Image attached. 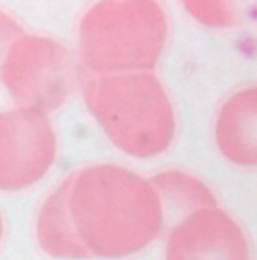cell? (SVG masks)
<instances>
[{"label": "cell", "mask_w": 257, "mask_h": 260, "mask_svg": "<svg viewBox=\"0 0 257 260\" xmlns=\"http://www.w3.org/2000/svg\"><path fill=\"white\" fill-rule=\"evenodd\" d=\"M168 31L163 8L151 0H109L82 19L84 69L99 75L147 72L157 62Z\"/></svg>", "instance_id": "7a4b0ae2"}, {"label": "cell", "mask_w": 257, "mask_h": 260, "mask_svg": "<svg viewBox=\"0 0 257 260\" xmlns=\"http://www.w3.org/2000/svg\"><path fill=\"white\" fill-rule=\"evenodd\" d=\"M55 153V135L45 114L28 108L0 113V189L37 182Z\"/></svg>", "instance_id": "277c9868"}, {"label": "cell", "mask_w": 257, "mask_h": 260, "mask_svg": "<svg viewBox=\"0 0 257 260\" xmlns=\"http://www.w3.org/2000/svg\"><path fill=\"white\" fill-rule=\"evenodd\" d=\"M192 14L207 24L227 25L237 19V13L224 2H186Z\"/></svg>", "instance_id": "8992f818"}, {"label": "cell", "mask_w": 257, "mask_h": 260, "mask_svg": "<svg viewBox=\"0 0 257 260\" xmlns=\"http://www.w3.org/2000/svg\"><path fill=\"white\" fill-rule=\"evenodd\" d=\"M219 148L231 161L244 166L256 164V88L235 93L223 106L217 121Z\"/></svg>", "instance_id": "5b68a950"}, {"label": "cell", "mask_w": 257, "mask_h": 260, "mask_svg": "<svg viewBox=\"0 0 257 260\" xmlns=\"http://www.w3.org/2000/svg\"><path fill=\"white\" fill-rule=\"evenodd\" d=\"M1 79L20 108L46 115L70 95L75 62L68 48L56 41L23 35L10 47Z\"/></svg>", "instance_id": "3957f363"}, {"label": "cell", "mask_w": 257, "mask_h": 260, "mask_svg": "<svg viewBox=\"0 0 257 260\" xmlns=\"http://www.w3.org/2000/svg\"><path fill=\"white\" fill-rule=\"evenodd\" d=\"M24 35L20 24L8 14L0 11V80L8 51L14 42Z\"/></svg>", "instance_id": "52a82bcc"}, {"label": "cell", "mask_w": 257, "mask_h": 260, "mask_svg": "<svg viewBox=\"0 0 257 260\" xmlns=\"http://www.w3.org/2000/svg\"><path fill=\"white\" fill-rule=\"evenodd\" d=\"M86 105L111 140L128 154L147 158L170 145L175 116L151 72L99 75L82 70Z\"/></svg>", "instance_id": "6da1fadb"}]
</instances>
